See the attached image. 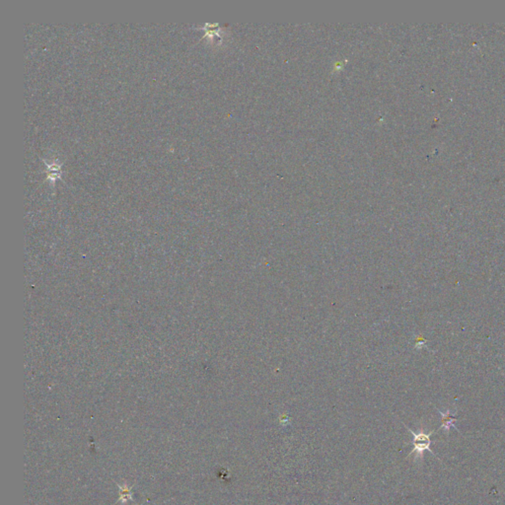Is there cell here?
<instances>
[{
    "mask_svg": "<svg viewBox=\"0 0 505 505\" xmlns=\"http://www.w3.org/2000/svg\"><path fill=\"white\" fill-rule=\"evenodd\" d=\"M129 498H131V489L125 485V486H121V500L123 501H127Z\"/></svg>",
    "mask_w": 505,
    "mask_h": 505,
    "instance_id": "3",
    "label": "cell"
},
{
    "mask_svg": "<svg viewBox=\"0 0 505 505\" xmlns=\"http://www.w3.org/2000/svg\"><path fill=\"white\" fill-rule=\"evenodd\" d=\"M408 429L413 434V437H414V440H413L414 450L411 452V454L417 453V457H420V458L424 457V453L426 451H429V452L434 454V452H432V450H430V445H431L430 436L433 433V431H431L430 433H426L422 429L419 433H416L413 430H411L409 427H408Z\"/></svg>",
    "mask_w": 505,
    "mask_h": 505,
    "instance_id": "1",
    "label": "cell"
},
{
    "mask_svg": "<svg viewBox=\"0 0 505 505\" xmlns=\"http://www.w3.org/2000/svg\"><path fill=\"white\" fill-rule=\"evenodd\" d=\"M440 414H441V417H442V426H441V428L445 429L446 431H448L451 426H454V423L457 421V419L453 418L452 416L450 415V411H447L446 414L440 412Z\"/></svg>",
    "mask_w": 505,
    "mask_h": 505,
    "instance_id": "2",
    "label": "cell"
}]
</instances>
